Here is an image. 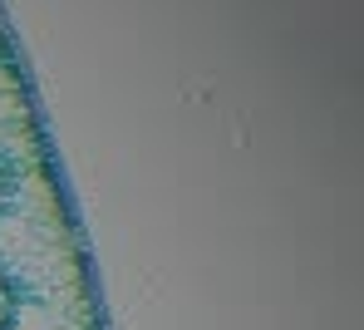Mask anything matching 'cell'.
<instances>
[{
	"label": "cell",
	"mask_w": 364,
	"mask_h": 330,
	"mask_svg": "<svg viewBox=\"0 0 364 330\" xmlns=\"http://www.w3.org/2000/svg\"><path fill=\"white\" fill-rule=\"evenodd\" d=\"M0 296H5V271H0Z\"/></svg>",
	"instance_id": "cell-2"
},
{
	"label": "cell",
	"mask_w": 364,
	"mask_h": 330,
	"mask_svg": "<svg viewBox=\"0 0 364 330\" xmlns=\"http://www.w3.org/2000/svg\"><path fill=\"white\" fill-rule=\"evenodd\" d=\"M0 198H5V188H0Z\"/></svg>",
	"instance_id": "cell-3"
},
{
	"label": "cell",
	"mask_w": 364,
	"mask_h": 330,
	"mask_svg": "<svg viewBox=\"0 0 364 330\" xmlns=\"http://www.w3.org/2000/svg\"><path fill=\"white\" fill-rule=\"evenodd\" d=\"M15 326V306H10V296H0V330Z\"/></svg>",
	"instance_id": "cell-1"
}]
</instances>
